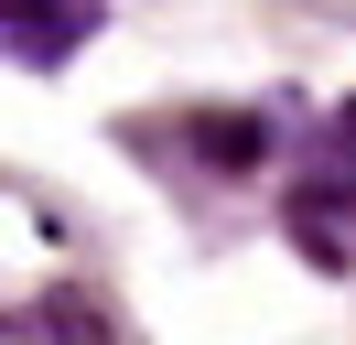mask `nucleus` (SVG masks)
<instances>
[{"label":"nucleus","mask_w":356,"mask_h":345,"mask_svg":"<svg viewBox=\"0 0 356 345\" xmlns=\"http://www.w3.org/2000/svg\"><path fill=\"white\" fill-rule=\"evenodd\" d=\"M195 151H205V162H227V172H248V162L270 151V129H259V119H195Z\"/></svg>","instance_id":"nucleus-3"},{"label":"nucleus","mask_w":356,"mask_h":345,"mask_svg":"<svg viewBox=\"0 0 356 345\" xmlns=\"http://www.w3.org/2000/svg\"><path fill=\"white\" fill-rule=\"evenodd\" d=\"M346 141H356V108H346Z\"/></svg>","instance_id":"nucleus-4"},{"label":"nucleus","mask_w":356,"mask_h":345,"mask_svg":"<svg viewBox=\"0 0 356 345\" xmlns=\"http://www.w3.org/2000/svg\"><path fill=\"white\" fill-rule=\"evenodd\" d=\"M291 237L313 248V270H356V194L346 184H302L291 194Z\"/></svg>","instance_id":"nucleus-1"},{"label":"nucleus","mask_w":356,"mask_h":345,"mask_svg":"<svg viewBox=\"0 0 356 345\" xmlns=\"http://www.w3.org/2000/svg\"><path fill=\"white\" fill-rule=\"evenodd\" d=\"M87 22H97L87 0H0V43L11 54H65Z\"/></svg>","instance_id":"nucleus-2"}]
</instances>
